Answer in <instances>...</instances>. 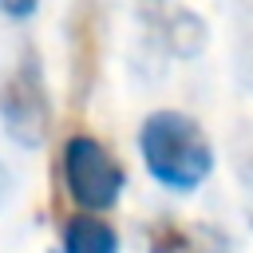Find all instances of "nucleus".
Returning a JSON list of instances; mask_svg holds the SVG:
<instances>
[{
    "label": "nucleus",
    "mask_w": 253,
    "mask_h": 253,
    "mask_svg": "<svg viewBox=\"0 0 253 253\" xmlns=\"http://www.w3.org/2000/svg\"><path fill=\"white\" fill-rule=\"evenodd\" d=\"M36 4H40V0H0V12L12 16V20H24V16L36 12Z\"/></svg>",
    "instance_id": "obj_8"
},
{
    "label": "nucleus",
    "mask_w": 253,
    "mask_h": 253,
    "mask_svg": "<svg viewBox=\"0 0 253 253\" xmlns=\"http://www.w3.org/2000/svg\"><path fill=\"white\" fill-rule=\"evenodd\" d=\"M210 229H186L174 217H154L146 225V249L150 253H210Z\"/></svg>",
    "instance_id": "obj_7"
},
{
    "label": "nucleus",
    "mask_w": 253,
    "mask_h": 253,
    "mask_svg": "<svg viewBox=\"0 0 253 253\" xmlns=\"http://www.w3.org/2000/svg\"><path fill=\"white\" fill-rule=\"evenodd\" d=\"M134 12H138V20L146 24V32H150L170 55H178V59L202 55L210 28H206V20H202L190 4H182V0H134Z\"/></svg>",
    "instance_id": "obj_4"
},
{
    "label": "nucleus",
    "mask_w": 253,
    "mask_h": 253,
    "mask_svg": "<svg viewBox=\"0 0 253 253\" xmlns=\"http://www.w3.org/2000/svg\"><path fill=\"white\" fill-rule=\"evenodd\" d=\"M0 119L12 142L36 150L47 142L51 130V103H47V83L40 71V55L32 47L20 51V59L8 67L0 79Z\"/></svg>",
    "instance_id": "obj_2"
},
{
    "label": "nucleus",
    "mask_w": 253,
    "mask_h": 253,
    "mask_svg": "<svg viewBox=\"0 0 253 253\" xmlns=\"http://www.w3.org/2000/svg\"><path fill=\"white\" fill-rule=\"evenodd\" d=\"M63 253H119V233L95 213H75L63 225Z\"/></svg>",
    "instance_id": "obj_6"
},
{
    "label": "nucleus",
    "mask_w": 253,
    "mask_h": 253,
    "mask_svg": "<svg viewBox=\"0 0 253 253\" xmlns=\"http://www.w3.org/2000/svg\"><path fill=\"white\" fill-rule=\"evenodd\" d=\"M4 190H8V170H4V162H0V202H4Z\"/></svg>",
    "instance_id": "obj_9"
},
{
    "label": "nucleus",
    "mask_w": 253,
    "mask_h": 253,
    "mask_svg": "<svg viewBox=\"0 0 253 253\" xmlns=\"http://www.w3.org/2000/svg\"><path fill=\"white\" fill-rule=\"evenodd\" d=\"M138 150L154 182L170 190H198L213 170V146L198 119L182 111H150L138 126Z\"/></svg>",
    "instance_id": "obj_1"
},
{
    "label": "nucleus",
    "mask_w": 253,
    "mask_h": 253,
    "mask_svg": "<svg viewBox=\"0 0 253 253\" xmlns=\"http://www.w3.org/2000/svg\"><path fill=\"white\" fill-rule=\"evenodd\" d=\"M99 47L103 24L95 0H75L67 16V59H71V103H87L95 75H99Z\"/></svg>",
    "instance_id": "obj_5"
},
{
    "label": "nucleus",
    "mask_w": 253,
    "mask_h": 253,
    "mask_svg": "<svg viewBox=\"0 0 253 253\" xmlns=\"http://www.w3.org/2000/svg\"><path fill=\"white\" fill-rule=\"evenodd\" d=\"M63 182L83 210H111L126 186V170L99 138L71 134L63 146Z\"/></svg>",
    "instance_id": "obj_3"
}]
</instances>
